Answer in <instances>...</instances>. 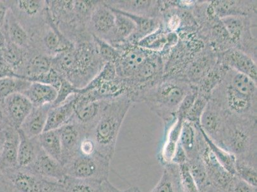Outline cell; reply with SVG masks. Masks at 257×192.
Segmentation results:
<instances>
[{
    "mask_svg": "<svg viewBox=\"0 0 257 192\" xmlns=\"http://www.w3.org/2000/svg\"><path fill=\"white\" fill-rule=\"evenodd\" d=\"M193 86L185 78L164 76L145 89L138 102L146 103L166 126L177 118L180 105Z\"/></svg>",
    "mask_w": 257,
    "mask_h": 192,
    "instance_id": "cell-1",
    "label": "cell"
},
{
    "mask_svg": "<svg viewBox=\"0 0 257 192\" xmlns=\"http://www.w3.org/2000/svg\"><path fill=\"white\" fill-rule=\"evenodd\" d=\"M133 104L125 94L107 100L88 134L94 142L97 153L109 160L113 158L119 133Z\"/></svg>",
    "mask_w": 257,
    "mask_h": 192,
    "instance_id": "cell-2",
    "label": "cell"
},
{
    "mask_svg": "<svg viewBox=\"0 0 257 192\" xmlns=\"http://www.w3.org/2000/svg\"><path fill=\"white\" fill-rule=\"evenodd\" d=\"M256 117L228 112L220 147L235 157L257 156Z\"/></svg>",
    "mask_w": 257,
    "mask_h": 192,
    "instance_id": "cell-3",
    "label": "cell"
},
{
    "mask_svg": "<svg viewBox=\"0 0 257 192\" xmlns=\"http://www.w3.org/2000/svg\"><path fill=\"white\" fill-rule=\"evenodd\" d=\"M76 71L69 81L76 87H85L104 65L98 55L93 38L81 41L74 44Z\"/></svg>",
    "mask_w": 257,
    "mask_h": 192,
    "instance_id": "cell-4",
    "label": "cell"
},
{
    "mask_svg": "<svg viewBox=\"0 0 257 192\" xmlns=\"http://www.w3.org/2000/svg\"><path fill=\"white\" fill-rule=\"evenodd\" d=\"M111 160L99 153L84 155L79 153L64 165L66 176L80 179L108 180Z\"/></svg>",
    "mask_w": 257,
    "mask_h": 192,
    "instance_id": "cell-5",
    "label": "cell"
},
{
    "mask_svg": "<svg viewBox=\"0 0 257 192\" xmlns=\"http://www.w3.org/2000/svg\"><path fill=\"white\" fill-rule=\"evenodd\" d=\"M233 46L256 62V38L252 30L256 28V17L229 16L221 19Z\"/></svg>",
    "mask_w": 257,
    "mask_h": 192,
    "instance_id": "cell-6",
    "label": "cell"
},
{
    "mask_svg": "<svg viewBox=\"0 0 257 192\" xmlns=\"http://www.w3.org/2000/svg\"><path fill=\"white\" fill-rule=\"evenodd\" d=\"M2 172L10 192H47L57 183L44 179L28 168L16 167Z\"/></svg>",
    "mask_w": 257,
    "mask_h": 192,
    "instance_id": "cell-7",
    "label": "cell"
},
{
    "mask_svg": "<svg viewBox=\"0 0 257 192\" xmlns=\"http://www.w3.org/2000/svg\"><path fill=\"white\" fill-rule=\"evenodd\" d=\"M202 130V129H201ZM199 154L204 161L209 185L227 191L235 175L230 174L218 162L208 146L202 131L199 139Z\"/></svg>",
    "mask_w": 257,
    "mask_h": 192,
    "instance_id": "cell-8",
    "label": "cell"
},
{
    "mask_svg": "<svg viewBox=\"0 0 257 192\" xmlns=\"http://www.w3.org/2000/svg\"><path fill=\"white\" fill-rule=\"evenodd\" d=\"M228 112L218 101L209 98L201 117L200 126L205 135L220 146L224 126Z\"/></svg>",
    "mask_w": 257,
    "mask_h": 192,
    "instance_id": "cell-9",
    "label": "cell"
},
{
    "mask_svg": "<svg viewBox=\"0 0 257 192\" xmlns=\"http://www.w3.org/2000/svg\"><path fill=\"white\" fill-rule=\"evenodd\" d=\"M218 64V53L209 46L194 54L184 72V78L197 86Z\"/></svg>",
    "mask_w": 257,
    "mask_h": 192,
    "instance_id": "cell-10",
    "label": "cell"
},
{
    "mask_svg": "<svg viewBox=\"0 0 257 192\" xmlns=\"http://www.w3.org/2000/svg\"><path fill=\"white\" fill-rule=\"evenodd\" d=\"M107 101H92L85 95L77 94L73 116L69 122L77 124L88 135L96 123Z\"/></svg>",
    "mask_w": 257,
    "mask_h": 192,
    "instance_id": "cell-11",
    "label": "cell"
},
{
    "mask_svg": "<svg viewBox=\"0 0 257 192\" xmlns=\"http://www.w3.org/2000/svg\"><path fill=\"white\" fill-rule=\"evenodd\" d=\"M1 103L9 126L16 130L20 128L34 108L30 100L20 93L9 96Z\"/></svg>",
    "mask_w": 257,
    "mask_h": 192,
    "instance_id": "cell-12",
    "label": "cell"
},
{
    "mask_svg": "<svg viewBox=\"0 0 257 192\" xmlns=\"http://www.w3.org/2000/svg\"><path fill=\"white\" fill-rule=\"evenodd\" d=\"M218 62L224 66L246 75L256 81V61L239 49L233 47L218 53Z\"/></svg>",
    "mask_w": 257,
    "mask_h": 192,
    "instance_id": "cell-13",
    "label": "cell"
},
{
    "mask_svg": "<svg viewBox=\"0 0 257 192\" xmlns=\"http://www.w3.org/2000/svg\"><path fill=\"white\" fill-rule=\"evenodd\" d=\"M115 16L113 11L100 1L96 8L93 11L88 23V30L92 36L107 41L114 29Z\"/></svg>",
    "mask_w": 257,
    "mask_h": 192,
    "instance_id": "cell-14",
    "label": "cell"
},
{
    "mask_svg": "<svg viewBox=\"0 0 257 192\" xmlns=\"http://www.w3.org/2000/svg\"><path fill=\"white\" fill-rule=\"evenodd\" d=\"M57 130L62 144V163L64 165L79 153L81 140L87 133L82 128L72 122H69Z\"/></svg>",
    "mask_w": 257,
    "mask_h": 192,
    "instance_id": "cell-15",
    "label": "cell"
},
{
    "mask_svg": "<svg viewBox=\"0 0 257 192\" xmlns=\"http://www.w3.org/2000/svg\"><path fill=\"white\" fill-rule=\"evenodd\" d=\"M108 8L148 18H161L162 13L161 1H104Z\"/></svg>",
    "mask_w": 257,
    "mask_h": 192,
    "instance_id": "cell-16",
    "label": "cell"
},
{
    "mask_svg": "<svg viewBox=\"0 0 257 192\" xmlns=\"http://www.w3.org/2000/svg\"><path fill=\"white\" fill-rule=\"evenodd\" d=\"M25 168H29L44 179L58 183L62 184L66 177L62 163L49 156L43 149L34 163Z\"/></svg>",
    "mask_w": 257,
    "mask_h": 192,
    "instance_id": "cell-17",
    "label": "cell"
},
{
    "mask_svg": "<svg viewBox=\"0 0 257 192\" xmlns=\"http://www.w3.org/2000/svg\"><path fill=\"white\" fill-rule=\"evenodd\" d=\"M183 119L179 117L165 126L164 140L158 155V160L164 166L172 163L173 159L180 144V136Z\"/></svg>",
    "mask_w": 257,
    "mask_h": 192,
    "instance_id": "cell-18",
    "label": "cell"
},
{
    "mask_svg": "<svg viewBox=\"0 0 257 192\" xmlns=\"http://www.w3.org/2000/svg\"><path fill=\"white\" fill-rule=\"evenodd\" d=\"M214 13L219 18L229 16L256 17V1L211 2Z\"/></svg>",
    "mask_w": 257,
    "mask_h": 192,
    "instance_id": "cell-19",
    "label": "cell"
},
{
    "mask_svg": "<svg viewBox=\"0 0 257 192\" xmlns=\"http://www.w3.org/2000/svg\"><path fill=\"white\" fill-rule=\"evenodd\" d=\"M1 32L11 43L20 48L28 50L34 48L31 37L14 15L11 9L7 16L6 22Z\"/></svg>",
    "mask_w": 257,
    "mask_h": 192,
    "instance_id": "cell-20",
    "label": "cell"
},
{
    "mask_svg": "<svg viewBox=\"0 0 257 192\" xmlns=\"http://www.w3.org/2000/svg\"><path fill=\"white\" fill-rule=\"evenodd\" d=\"M202 131L200 125L184 120L182 123L180 145L187 157V161L199 158V139Z\"/></svg>",
    "mask_w": 257,
    "mask_h": 192,
    "instance_id": "cell-21",
    "label": "cell"
},
{
    "mask_svg": "<svg viewBox=\"0 0 257 192\" xmlns=\"http://www.w3.org/2000/svg\"><path fill=\"white\" fill-rule=\"evenodd\" d=\"M51 107V105H46L33 108L19 130L30 139L39 137L45 129L49 111Z\"/></svg>",
    "mask_w": 257,
    "mask_h": 192,
    "instance_id": "cell-22",
    "label": "cell"
},
{
    "mask_svg": "<svg viewBox=\"0 0 257 192\" xmlns=\"http://www.w3.org/2000/svg\"><path fill=\"white\" fill-rule=\"evenodd\" d=\"M19 145L20 136L18 130L8 126L6 130V141L0 155V170L18 167Z\"/></svg>",
    "mask_w": 257,
    "mask_h": 192,
    "instance_id": "cell-23",
    "label": "cell"
},
{
    "mask_svg": "<svg viewBox=\"0 0 257 192\" xmlns=\"http://www.w3.org/2000/svg\"><path fill=\"white\" fill-rule=\"evenodd\" d=\"M76 100V95H74L59 106L51 107L44 132L57 130L67 125L73 116Z\"/></svg>",
    "mask_w": 257,
    "mask_h": 192,
    "instance_id": "cell-24",
    "label": "cell"
},
{
    "mask_svg": "<svg viewBox=\"0 0 257 192\" xmlns=\"http://www.w3.org/2000/svg\"><path fill=\"white\" fill-rule=\"evenodd\" d=\"M52 68V57L36 51L28 60L21 76L33 81L35 78L47 73Z\"/></svg>",
    "mask_w": 257,
    "mask_h": 192,
    "instance_id": "cell-25",
    "label": "cell"
},
{
    "mask_svg": "<svg viewBox=\"0 0 257 192\" xmlns=\"http://www.w3.org/2000/svg\"><path fill=\"white\" fill-rule=\"evenodd\" d=\"M109 9L113 12L115 21L113 32L107 42L112 46H116L127 42L136 32L137 27L130 18L113 9Z\"/></svg>",
    "mask_w": 257,
    "mask_h": 192,
    "instance_id": "cell-26",
    "label": "cell"
},
{
    "mask_svg": "<svg viewBox=\"0 0 257 192\" xmlns=\"http://www.w3.org/2000/svg\"><path fill=\"white\" fill-rule=\"evenodd\" d=\"M30 100L34 107L52 105L57 96V89L47 84L32 82L29 88L22 93Z\"/></svg>",
    "mask_w": 257,
    "mask_h": 192,
    "instance_id": "cell-27",
    "label": "cell"
},
{
    "mask_svg": "<svg viewBox=\"0 0 257 192\" xmlns=\"http://www.w3.org/2000/svg\"><path fill=\"white\" fill-rule=\"evenodd\" d=\"M20 136L18 155V167H28L36 160L42 148L37 137L30 139L22 131L18 130Z\"/></svg>",
    "mask_w": 257,
    "mask_h": 192,
    "instance_id": "cell-28",
    "label": "cell"
},
{
    "mask_svg": "<svg viewBox=\"0 0 257 192\" xmlns=\"http://www.w3.org/2000/svg\"><path fill=\"white\" fill-rule=\"evenodd\" d=\"M168 32L161 25L155 32L140 40L136 45L145 50L160 53L165 60L170 51L168 48Z\"/></svg>",
    "mask_w": 257,
    "mask_h": 192,
    "instance_id": "cell-29",
    "label": "cell"
},
{
    "mask_svg": "<svg viewBox=\"0 0 257 192\" xmlns=\"http://www.w3.org/2000/svg\"><path fill=\"white\" fill-rule=\"evenodd\" d=\"M163 167L164 170L160 180L150 192H184L179 166L172 163Z\"/></svg>",
    "mask_w": 257,
    "mask_h": 192,
    "instance_id": "cell-30",
    "label": "cell"
},
{
    "mask_svg": "<svg viewBox=\"0 0 257 192\" xmlns=\"http://www.w3.org/2000/svg\"><path fill=\"white\" fill-rule=\"evenodd\" d=\"M235 176L257 187V156L235 157Z\"/></svg>",
    "mask_w": 257,
    "mask_h": 192,
    "instance_id": "cell-31",
    "label": "cell"
},
{
    "mask_svg": "<svg viewBox=\"0 0 257 192\" xmlns=\"http://www.w3.org/2000/svg\"><path fill=\"white\" fill-rule=\"evenodd\" d=\"M37 139L42 149L47 154L62 163V144L58 130L44 132Z\"/></svg>",
    "mask_w": 257,
    "mask_h": 192,
    "instance_id": "cell-32",
    "label": "cell"
},
{
    "mask_svg": "<svg viewBox=\"0 0 257 192\" xmlns=\"http://www.w3.org/2000/svg\"><path fill=\"white\" fill-rule=\"evenodd\" d=\"M102 182L66 176L62 184L67 192H102Z\"/></svg>",
    "mask_w": 257,
    "mask_h": 192,
    "instance_id": "cell-33",
    "label": "cell"
},
{
    "mask_svg": "<svg viewBox=\"0 0 257 192\" xmlns=\"http://www.w3.org/2000/svg\"><path fill=\"white\" fill-rule=\"evenodd\" d=\"M32 84V81L16 77H7L0 79V101L15 93H23Z\"/></svg>",
    "mask_w": 257,
    "mask_h": 192,
    "instance_id": "cell-34",
    "label": "cell"
},
{
    "mask_svg": "<svg viewBox=\"0 0 257 192\" xmlns=\"http://www.w3.org/2000/svg\"><path fill=\"white\" fill-rule=\"evenodd\" d=\"M99 2L84 0L74 1V12L77 22L82 29L87 30L88 32V25L91 16Z\"/></svg>",
    "mask_w": 257,
    "mask_h": 192,
    "instance_id": "cell-35",
    "label": "cell"
},
{
    "mask_svg": "<svg viewBox=\"0 0 257 192\" xmlns=\"http://www.w3.org/2000/svg\"><path fill=\"white\" fill-rule=\"evenodd\" d=\"M205 140L207 143L208 146L211 149L212 153L216 157V160L221 164L224 168H225L230 174L235 175V156L232 154L228 153L225 149L217 146L214 144L209 138L203 132Z\"/></svg>",
    "mask_w": 257,
    "mask_h": 192,
    "instance_id": "cell-36",
    "label": "cell"
},
{
    "mask_svg": "<svg viewBox=\"0 0 257 192\" xmlns=\"http://www.w3.org/2000/svg\"><path fill=\"white\" fill-rule=\"evenodd\" d=\"M187 165L198 189L200 192L202 191L209 185L204 161L200 156L199 158L188 160Z\"/></svg>",
    "mask_w": 257,
    "mask_h": 192,
    "instance_id": "cell-37",
    "label": "cell"
},
{
    "mask_svg": "<svg viewBox=\"0 0 257 192\" xmlns=\"http://www.w3.org/2000/svg\"><path fill=\"white\" fill-rule=\"evenodd\" d=\"M92 36L95 46H96L98 55L102 62L104 64L106 63L115 64L120 57V54H119L117 49L99 37Z\"/></svg>",
    "mask_w": 257,
    "mask_h": 192,
    "instance_id": "cell-38",
    "label": "cell"
},
{
    "mask_svg": "<svg viewBox=\"0 0 257 192\" xmlns=\"http://www.w3.org/2000/svg\"><path fill=\"white\" fill-rule=\"evenodd\" d=\"M80 89L72 85L71 82L65 78H63L59 88L57 90V96L55 102L51 105L52 107L59 106L74 95L79 94Z\"/></svg>",
    "mask_w": 257,
    "mask_h": 192,
    "instance_id": "cell-39",
    "label": "cell"
},
{
    "mask_svg": "<svg viewBox=\"0 0 257 192\" xmlns=\"http://www.w3.org/2000/svg\"><path fill=\"white\" fill-rule=\"evenodd\" d=\"M209 100V98L198 93L192 107L191 108L184 120L191 122L195 125H200L201 117Z\"/></svg>",
    "mask_w": 257,
    "mask_h": 192,
    "instance_id": "cell-40",
    "label": "cell"
},
{
    "mask_svg": "<svg viewBox=\"0 0 257 192\" xmlns=\"http://www.w3.org/2000/svg\"><path fill=\"white\" fill-rule=\"evenodd\" d=\"M180 178L182 189L184 192H200L197 184L194 180L192 175L189 172L187 163L178 165Z\"/></svg>",
    "mask_w": 257,
    "mask_h": 192,
    "instance_id": "cell-41",
    "label": "cell"
},
{
    "mask_svg": "<svg viewBox=\"0 0 257 192\" xmlns=\"http://www.w3.org/2000/svg\"><path fill=\"white\" fill-rule=\"evenodd\" d=\"M198 93V88L197 86H194L190 92L186 95L182 101L178 112H177V117L182 118L183 120L185 119L187 114L190 111L191 108L192 107L194 102L197 97Z\"/></svg>",
    "mask_w": 257,
    "mask_h": 192,
    "instance_id": "cell-42",
    "label": "cell"
},
{
    "mask_svg": "<svg viewBox=\"0 0 257 192\" xmlns=\"http://www.w3.org/2000/svg\"><path fill=\"white\" fill-rule=\"evenodd\" d=\"M226 192H257V187L235 176Z\"/></svg>",
    "mask_w": 257,
    "mask_h": 192,
    "instance_id": "cell-43",
    "label": "cell"
},
{
    "mask_svg": "<svg viewBox=\"0 0 257 192\" xmlns=\"http://www.w3.org/2000/svg\"><path fill=\"white\" fill-rule=\"evenodd\" d=\"M96 147L92 138L88 135L83 137L79 146V153L84 155H91L96 153Z\"/></svg>",
    "mask_w": 257,
    "mask_h": 192,
    "instance_id": "cell-44",
    "label": "cell"
},
{
    "mask_svg": "<svg viewBox=\"0 0 257 192\" xmlns=\"http://www.w3.org/2000/svg\"><path fill=\"white\" fill-rule=\"evenodd\" d=\"M7 77H16V78H23L16 73L15 69L0 55V79L7 78Z\"/></svg>",
    "mask_w": 257,
    "mask_h": 192,
    "instance_id": "cell-45",
    "label": "cell"
},
{
    "mask_svg": "<svg viewBox=\"0 0 257 192\" xmlns=\"http://www.w3.org/2000/svg\"><path fill=\"white\" fill-rule=\"evenodd\" d=\"M10 10L8 1L0 0V32L3 29L6 22L7 16Z\"/></svg>",
    "mask_w": 257,
    "mask_h": 192,
    "instance_id": "cell-46",
    "label": "cell"
},
{
    "mask_svg": "<svg viewBox=\"0 0 257 192\" xmlns=\"http://www.w3.org/2000/svg\"><path fill=\"white\" fill-rule=\"evenodd\" d=\"M117 188L112 184L109 180L102 181V192H116L118 190Z\"/></svg>",
    "mask_w": 257,
    "mask_h": 192,
    "instance_id": "cell-47",
    "label": "cell"
},
{
    "mask_svg": "<svg viewBox=\"0 0 257 192\" xmlns=\"http://www.w3.org/2000/svg\"><path fill=\"white\" fill-rule=\"evenodd\" d=\"M0 192H10L8 182L2 170H0Z\"/></svg>",
    "mask_w": 257,
    "mask_h": 192,
    "instance_id": "cell-48",
    "label": "cell"
},
{
    "mask_svg": "<svg viewBox=\"0 0 257 192\" xmlns=\"http://www.w3.org/2000/svg\"><path fill=\"white\" fill-rule=\"evenodd\" d=\"M9 125L5 117L3 109H2L1 101H0V130H5L8 127Z\"/></svg>",
    "mask_w": 257,
    "mask_h": 192,
    "instance_id": "cell-49",
    "label": "cell"
},
{
    "mask_svg": "<svg viewBox=\"0 0 257 192\" xmlns=\"http://www.w3.org/2000/svg\"><path fill=\"white\" fill-rule=\"evenodd\" d=\"M47 192H67L62 184L55 183Z\"/></svg>",
    "mask_w": 257,
    "mask_h": 192,
    "instance_id": "cell-50",
    "label": "cell"
},
{
    "mask_svg": "<svg viewBox=\"0 0 257 192\" xmlns=\"http://www.w3.org/2000/svg\"><path fill=\"white\" fill-rule=\"evenodd\" d=\"M6 130H0V155L3 149L5 141H6Z\"/></svg>",
    "mask_w": 257,
    "mask_h": 192,
    "instance_id": "cell-51",
    "label": "cell"
},
{
    "mask_svg": "<svg viewBox=\"0 0 257 192\" xmlns=\"http://www.w3.org/2000/svg\"><path fill=\"white\" fill-rule=\"evenodd\" d=\"M201 192H226V191H224L223 190H221V189L217 188H216V187L212 186V185H209V186H207L206 187V188H205L204 189H203V190Z\"/></svg>",
    "mask_w": 257,
    "mask_h": 192,
    "instance_id": "cell-52",
    "label": "cell"
},
{
    "mask_svg": "<svg viewBox=\"0 0 257 192\" xmlns=\"http://www.w3.org/2000/svg\"><path fill=\"white\" fill-rule=\"evenodd\" d=\"M140 189L138 188V187L132 186L127 189H123V190H121V189H118V190L116 192H140Z\"/></svg>",
    "mask_w": 257,
    "mask_h": 192,
    "instance_id": "cell-53",
    "label": "cell"
},
{
    "mask_svg": "<svg viewBox=\"0 0 257 192\" xmlns=\"http://www.w3.org/2000/svg\"><path fill=\"white\" fill-rule=\"evenodd\" d=\"M140 192H142V191L141 190H140Z\"/></svg>",
    "mask_w": 257,
    "mask_h": 192,
    "instance_id": "cell-54",
    "label": "cell"
}]
</instances>
